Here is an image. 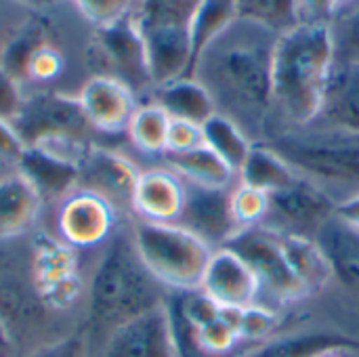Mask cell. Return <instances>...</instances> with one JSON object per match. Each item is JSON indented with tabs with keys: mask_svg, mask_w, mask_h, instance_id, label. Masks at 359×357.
Wrapping results in <instances>:
<instances>
[{
	"mask_svg": "<svg viewBox=\"0 0 359 357\" xmlns=\"http://www.w3.org/2000/svg\"><path fill=\"white\" fill-rule=\"evenodd\" d=\"M231 213L240 229L263 225L269 213V194L238 181L231 189Z\"/></svg>",
	"mask_w": 359,
	"mask_h": 357,
	"instance_id": "cell-37",
	"label": "cell"
},
{
	"mask_svg": "<svg viewBox=\"0 0 359 357\" xmlns=\"http://www.w3.org/2000/svg\"><path fill=\"white\" fill-rule=\"evenodd\" d=\"M278 236H280L282 248L286 252V259H288L294 276L307 290V295L316 297L318 292L326 290L332 284V276H330L328 261H326L320 244L316 242V238L280 234V231H278Z\"/></svg>",
	"mask_w": 359,
	"mask_h": 357,
	"instance_id": "cell-27",
	"label": "cell"
},
{
	"mask_svg": "<svg viewBox=\"0 0 359 357\" xmlns=\"http://www.w3.org/2000/svg\"><path fill=\"white\" fill-rule=\"evenodd\" d=\"M223 311L227 314L231 324L238 328L246 349L271 339L278 332L280 322H282L278 309H271V307L261 305V303L244 307V309H227V307H223Z\"/></svg>",
	"mask_w": 359,
	"mask_h": 357,
	"instance_id": "cell-33",
	"label": "cell"
},
{
	"mask_svg": "<svg viewBox=\"0 0 359 357\" xmlns=\"http://www.w3.org/2000/svg\"><path fill=\"white\" fill-rule=\"evenodd\" d=\"M93 357H177L166 303L116 328Z\"/></svg>",
	"mask_w": 359,
	"mask_h": 357,
	"instance_id": "cell-14",
	"label": "cell"
},
{
	"mask_svg": "<svg viewBox=\"0 0 359 357\" xmlns=\"http://www.w3.org/2000/svg\"><path fill=\"white\" fill-rule=\"evenodd\" d=\"M15 170H19L34 185L46 208L57 204L80 183L78 162L42 147H25Z\"/></svg>",
	"mask_w": 359,
	"mask_h": 357,
	"instance_id": "cell-22",
	"label": "cell"
},
{
	"mask_svg": "<svg viewBox=\"0 0 359 357\" xmlns=\"http://www.w3.org/2000/svg\"><path fill=\"white\" fill-rule=\"evenodd\" d=\"M238 19L255 21L276 34H284L301 23L299 0H233Z\"/></svg>",
	"mask_w": 359,
	"mask_h": 357,
	"instance_id": "cell-32",
	"label": "cell"
},
{
	"mask_svg": "<svg viewBox=\"0 0 359 357\" xmlns=\"http://www.w3.org/2000/svg\"><path fill=\"white\" fill-rule=\"evenodd\" d=\"M334 2V13L337 11H341V8H345V6H349L351 2H355V0H332Z\"/></svg>",
	"mask_w": 359,
	"mask_h": 357,
	"instance_id": "cell-46",
	"label": "cell"
},
{
	"mask_svg": "<svg viewBox=\"0 0 359 357\" xmlns=\"http://www.w3.org/2000/svg\"><path fill=\"white\" fill-rule=\"evenodd\" d=\"M238 19L236 2L233 0H202L191 23V65L198 59V55L204 50L206 44H210L221 32H225L233 21ZM191 72V69H189Z\"/></svg>",
	"mask_w": 359,
	"mask_h": 357,
	"instance_id": "cell-31",
	"label": "cell"
},
{
	"mask_svg": "<svg viewBox=\"0 0 359 357\" xmlns=\"http://www.w3.org/2000/svg\"><path fill=\"white\" fill-rule=\"evenodd\" d=\"M133 17L139 27L185 25L189 27L202 0H133Z\"/></svg>",
	"mask_w": 359,
	"mask_h": 357,
	"instance_id": "cell-34",
	"label": "cell"
},
{
	"mask_svg": "<svg viewBox=\"0 0 359 357\" xmlns=\"http://www.w3.org/2000/svg\"><path fill=\"white\" fill-rule=\"evenodd\" d=\"M160 162L172 168L185 183L191 185L212 189H233L238 185V170L231 168L206 143L185 154H168Z\"/></svg>",
	"mask_w": 359,
	"mask_h": 357,
	"instance_id": "cell-25",
	"label": "cell"
},
{
	"mask_svg": "<svg viewBox=\"0 0 359 357\" xmlns=\"http://www.w3.org/2000/svg\"><path fill=\"white\" fill-rule=\"evenodd\" d=\"M339 200L320 185L299 177L288 187L269 196L265 227L280 234L316 238L318 231L337 217Z\"/></svg>",
	"mask_w": 359,
	"mask_h": 357,
	"instance_id": "cell-11",
	"label": "cell"
},
{
	"mask_svg": "<svg viewBox=\"0 0 359 357\" xmlns=\"http://www.w3.org/2000/svg\"><path fill=\"white\" fill-rule=\"evenodd\" d=\"M139 29L145 42L147 67H149L154 88L189 76L191 55H194L189 27L147 25Z\"/></svg>",
	"mask_w": 359,
	"mask_h": 357,
	"instance_id": "cell-21",
	"label": "cell"
},
{
	"mask_svg": "<svg viewBox=\"0 0 359 357\" xmlns=\"http://www.w3.org/2000/svg\"><path fill=\"white\" fill-rule=\"evenodd\" d=\"M143 101H154L170 118L189 120L196 124H204L212 114H217L208 90L196 78L189 76L151 88V93Z\"/></svg>",
	"mask_w": 359,
	"mask_h": 357,
	"instance_id": "cell-26",
	"label": "cell"
},
{
	"mask_svg": "<svg viewBox=\"0 0 359 357\" xmlns=\"http://www.w3.org/2000/svg\"><path fill=\"white\" fill-rule=\"evenodd\" d=\"M23 151H25V143L21 141L13 122L0 120V175L15 170Z\"/></svg>",
	"mask_w": 359,
	"mask_h": 357,
	"instance_id": "cell-42",
	"label": "cell"
},
{
	"mask_svg": "<svg viewBox=\"0 0 359 357\" xmlns=\"http://www.w3.org/2000/svg\"><path fill=\"white\" fill-rule=\"evenodd\" d=\"M351 353H347V351H332V353H326V356L322 357H349Z\"/></svg>",
	"mask_w": 359,
	"mask_h": 357,
	"instance_id": "cell-47",
	"label": "cell"
},
{
	"mask_svg": "<svg viewBox=\"0 0 359 357\" xmlns=\"http://www.w3.org/2000/svg\"><path fill=\"white\" fill-rule=\"evenodd\" d=\"M204 145V133L202 124L170 118L168 126V139H166V156L168 154H185L191 149H198Z\"/></svg>",
	"mask_w": 359,
	"mask_h": 357,
	"instance_id": "cell-39",
	"label": "cell"
},
{
	"mask_svg": "<svg viewBox=\"0 0 359 357\" xmlns=\"http://www.w3.org/2000/svg\"><path fill=\"white\" fill-rule=\"evenodd\" d=\"M25 101V88L0 67V120L13 122Z\"/></svg>",
	"mask_w": 359,
	"mask_h": 357,
	"instance_id": "cell-41",
	"label": "cell"
},
{
	"mask_svg": "<svg viewBox=\"0 0 359 357\" xmlns=\"http://www.w3.org/2000/svg\"><path fill=\"white\" fill-rule=\"evenodd\" d=\"M337 219H341L343 223H347L349 227L359 231V194L343 200L337 208Z\"/></svg>",
	"mask_w": 359,
	"mask_h": 357,
	"instance_id": "cell-44",
	"label": "cell"
},
{
	"mask_svg": "<svg viewBox=\"0 0 359 357\" xmlns=\"http://www.w3.org/2000/svg\"><path fill=\"white\" fill-rule=\"evenodd\" d=\"M50 40H57L53 13H29L4 34L0 42V67L21 84L29 57Z\"/></svg>",
	"mask_w": 359,
	"mask_h": 357,
	"instance_id": "cell-24",
	"label": "cell"
},
{
	"mask_svg": "<svg viewBox=\"0 0 359 357\" xmlns=\"http://www.w3.org/2000/svg\"><path fill=\"white\" fill-rule=\"evenodd\" d=\"M200 290L227 309H244L261 303V284L255 271L227 246L212 252Z\"/></svg>",
	"mask_w": 359,
	"mask_h": 357,
	"instance_id": "cell-16",
	"label": "cell"
},
{
	"mask_svg": "<svg viewBox=\"0 0 359 357\" xmlns=\"http://www.w3.org/2000/svg\"><path fill=\"white\" fill-rule=\"evenodd\" d=\"M78 168L80 187L101 194L130 219V202L143 166L126 149L97 141L86 149Z\"/></svg>",
	"mask_w": 359,
	"mask_h": 357,
	"instance_id": "cell-12",
	"label": "cell"
},
{
	"mask_svg": "<svg viewBox=\"0 0 359 357\" xmlns=\"http://www.w3.org/2000/svg\"><path fill=\"white\" fill-rule=\"evenodd\" d=\"M334 59L359 61V0L334 13L330 21Z\"/></svg>",
	"mask_w": 359,
	"mask_h": 357,
	"instance_id": "cell-36",
	"label": "cell"
},
{
	"mask_svg": "<svg viewBox=\"0 0 359 357\" xmlns=\"http://www.w3.org/2000/svg\"><path fill=\"white\" fill-rule=\"evenodd\" d=\"M46 210L53 215L48 229L82 255H97L130 221L107 198L80 185Z\"/></svg>",
	"mask_w": 359,
	"mask_h": 357,
	"instance_id": "cell-9",
	"label": "cell"
},
{
	"mask_svg": "<svg viewBox=\"0 0 359 357\" xmlns=\"http://www.w3.org/2000/svg\"><path fill=\"white\" fill-rule=\"evenodd\" d=\"M78 15L90 23V27L111 25L128 15H133V0H69Z\"/></svg>",
	"mask_w": 359,
	"mask_h": 357,
	"instance_id": "cell-38",
	"label": "cell"
},
{
	"mask_svg": "<svg viewBox=\"0 0 359 357\" xmlns=\"http://www.w3.org/2000/svg\"><path fill=\"white\" fill-rule=\"evenodd\" d=\"M25 265L29 282L53 314H65L84 303L88 271H84L82 252L59 240L46 225L34 229L25 240Z\"/></svg>",
	"mask_w": 359,
	"mask_h": 357,
	"instance_id": "cell-6",
	"label": "cell"
},
{
	"mask_svg": "<svg viewBox=\"0 0 359 357\" xmlns=\"http://www.w3.org/2000/svg\"><path fill=\"white\" fill-rule=\"evenodd\" d=\"M202 133H204V143L219 154L231 168L240 170V166L244 164L252 141L248 139V135L229 118L221 116V114H212L204 124H202Z\"/></svg>",
	"mask_w": 359,
	"mask_h": 357,
	"instance_id": "cell-30",
	"label": "cell"
},
{
	"mask_svg": "<svg viewBox=\"0 0 359 357\" xmlns=\"http://www.w3.org/2000/svg\"><path fill=\"white\" fill-rule=\"evenodd\" d=\"M128 227L139 259L162 288L168 292L200 290L215 248L179 223L130 219Z\"/></svg>",
	"mask_w": 359,
	"mask_h": 357,
	"instance_id": "cell-5",
	"label": "cell"
},
{
	"mask_svg": "<svg viewBox=\"0 0 359 357\" xmlns=\"http://www.w3.org/2000/svg\"><path fill=\"white\" fill-rule=\"evenodd\" d=\"M332 351L358 353L359 339L337 328H294L242 351L238 357H322Z\"/></svg>",
	"mask_w": 359,
	"mask_h": 357,
	"instance_id": "cell-20",
	"label": "cell"
},
{
	"mask_svg": "<svg viewBox=\"0 0 359 357\" xmlns=\"http://www.w3.org/2000/svg\"><path fill=\"white\" fill-rule=\"evenodd\" d=\"M82 59L90 76L118 78L128 84L141 101L147 99L154 88L145 42L133 15L111 25L95 27L84 44Z\"/></svg>",
	"mask_w": 359,
	"mask_h": 357,
	"instance_id": "cell-8",
	"label": "cell"
},
{
	"mask_svg": "<svg viewBox=\"0 0 359 357\" xmlns=\"http://www.w3.org/2000/svg\"><path fill=\"white\" fill-rule=\"evenodd\" d=\"M332 276V284L359 303V231L330 219L316 236Z\"/></svg>",
	"mask_w": 359,
	"mask_h": 357,
	"instance_id": "cell-23",
	"label": "cell"
},
{
	"mask_svg": "<svg viewBox=\"0 0 359 357\" xmlns=\"http://www.w3.org/2000/svg\"><path fill=\"white\" fill-rule=\"evenodd\" d=\"M23 357H93L90 356V345L84 332H74V335H63L57 341H50L34 351H29Z\"/></svg>",
	"mask_w": 359,
	"mask_h": 357,
	"instance_id": "cell-40",
	"label": "cell"
},
{
	"mask_svg": "<svg viewBox=\"0 0 359 357\" xmlns=\"http://www.w3.org/2000/svg\"><path fill=\"white\" fill-rule=\"evenodd\" d=\"M334 65L330 23H299L278 36L267 139L305 128L320 112Z\"/></svg>",
	"mask_w": 359,
	"mask_h": 357,
	"instance_id": "cell-3",
	"label": "cell"
},
{
	"mask_svg": "<svg viewBox=\"0 0 359 357\" xmlns=\"http://www.w3.org/2000/svg\"><path fill=\"white\" fill-rule=\"evenodd\" d=\"M290 168L326 189L339 204L359 194V137L305 126L267 141Z\"/></svg>",
	"mask_w": 359,
	"mask_h": 357,
	"instance_id": "cell-4",
	"label": "cell"
},
{
	"mask_svg": "<svg viewBox=\"0 0 359 357\" xmlns=\"http://www.w3.org/2000/svg\"><path fill=\"white\" fill-rule=\"evenodd\" d=\"M299 175L290 168V164L267 143H252L244 164L238 170V181L255 187L265 194H276L290 183H294Z\"/></svg>",
	"mask_w": 359,
	"mask_h": 357,
	"instance_id": "cell-29",
	"label": "cell"
},
{
	"mask_svg": "<svg viewBox=\"0 0 359 357\" xmlns=\"http://www.w3.org/2000/svg\"><path fill=\"white\" fill-rule=\"evenodd\" d=\"M187 183L166 164L151 162L139 175L130 202V219L147 223H179Z\"/></svg>",
	"mask_w": 359,
	"mask_h": 357,
	"instance_id": "cell-15",
	"label": "cell"
},
{
	"mask_svg": "<svg viewBox=\"0 0 359 357\" xmlns=\"http://www.w3.org/2000/svg\"><path fill=\"white\" fill-rule=\"evenodd\" d=\"M301 23H330L334 17L332 0H299Z\"/></svg>",
	"mask_w": 359,
	"mask_h": 357,
	"instance_id": "cell-43",
	"label": "cell"
},
{
	"mask_svg": "<svg viewBox=\"0 0 359 357\" xmlns=\"http://www.w3.org/2000/svg\"><path fill=\"white\" fill-rule=\"evenodd\" d=\"M170 116L154 101H141L126 128L128 147L151 162H160L166 156Z\"/></svg>",
	"mask_w": 359,
	"mask_h": 357,
	"instance_id": "cell-28",
	"label": "cell"
},
{
	"mask_svg": "<svg viewBox=\"0 0 359 357\" xmlns=\"http://www.w3.org/2000/svg\"><path fill=\"white\" fill-rule=\"evenodd\" d=\"M179 225L196 234L210 248H223L240 231L231 213V189H212L187 183Z\"/></svg>",
	"mask_w": 359,
	"mask_h": 357,
	"instance_id": "cell-17",
	"label": "cell"
},
{
	"mask_svg": "<svg viewBox=\"0 0 359 357\" xmlns=\"http://www.w3.org/2000/svg\"><path fill=\"white\" fill-rule=\"evenodd\" d=\"M313 128L359 137V61L334 59Z\"/></svg>",
	"mask_w": 359,
	"mask_h": 357,
	"instance_id": "cell-18",
	"label": "cell"
},
{
	"mask_svg": "<svg viewBox=\"0 0 359 357\" xmlns=\"http://www.w3.org/2000/svg\"><path fill=\"white\" fill-rule=\"evenodd\" d=\"M276 32L255 21L236 19L191 65L210 95L217 114L236 122L252 143H265L271 116Z\"/></svg>",
	"mask_w": 359,
	"mask_h": 357,
	"instance_id": "cell-1",
	"label": "cell"
},
{
	"mask_svg": "<svg viewBox=\"0 0 359 357\" xmlns=\"http://www.w3.org/2000/svg\"><path fill=\"white\" fill-rule=\"evenodd\" d=\"M13 126L25 147H78L101 141L86 120L78 97L53 88L25 93Z\"/></svg>",
	"mask_w": 359,
	"mask_h": 357,
	"instance_id": "cell-7",
	"label": "cell"
},
{
	"mask_svg": "<svg viewBox=\"0 0 359 357\" xmlns=\"http://www.w3.org/2000/svg\"><path fill=\"white\" fill-rule=\"evenodd\" d=\"M225 246L238 252L255 271L261 284V305L282 309L309 299L286 259L278 231L265 225L240 229Z\"/></svg>",
	"mask_w": 359,
	"mask_h": 357,
	"instance_id": "cell-10",
	"label": "cell"
},
{
	"mask_svg": "<svg viewBox=\"0 0 359 357\" xmlns=\"http://www.w3.org/2000/svg\"><path fill=\"white\" fill-rule=\"evenodd\" d=\"M15 4L23 6L27 13H53L59 0H13Z\"/></svg>",
	"mask_w": 359,
	"mask_h": 357,
	"instance_id": "cell-45",
	"label": "cell"
},
{
	"mask_svg": "<svg viewBox=\"0 0 359 357\" xmlns=\"http://www.w3.org/2000/svg\"><path fill=\"white\" fill-rule=\"evenodd\" d=\"M67 69V57L63 53V48L59 46L57 40H50L46 44H42L27 61L25 72H23V88L25 86H36L44 88L53 82H57Z\"/></svg>",
	"mask_w": 359,
	"mask_h": 357,
	"instance_id": "cell-35",
	"label": "cell"
},
{
	"mask_svg": "<svg viewBox=\"0 0 359 357\" xmlns=\"http://www.w3.org/2000/svg\"><path fill=\"white\" fill-rule=\"evenodd\" d=\"M168 295L139 259L130 227L124 223L116 238L95 255L88 269L82 332L88 339L90 356L116 328L164 305Z\"/></svg>",
	"mask_w": 359,
	"mask_h": 357,
	"instance_id": "cell-2",
	"label": "cell"
},
{
	"mask_svg": "<svg viewBox=\"0 0 359 357\" xmlns=\"http://www.w3.org/2000/svg\"><path fill=\"white\" fill-rule=\"evenodd\" d=\"M76 97L99 139H126V128L141 103L128 84L109 76H88Z\"/></svg>",
	"mask_w": 359,
	"mask_h": 357,
	"instance_id": "cell-13",
	"label": "cell"
},
{
	"mask_svg": "<svg viewBox=\"0 0 359 357\" xmlns=\"http://www.w3.org/2000/svg\"><path fill=\"white\" fill-rule=\"evenodd\" d=\"M44 213L46 204L19 170L0 175V244L25 240L44 225Z\"/></svg>",
	"mask_w": 359,
	"mask_h": 357,
	"instance_id": "cell-19",
	"label": "cell"
}]
</instances>
